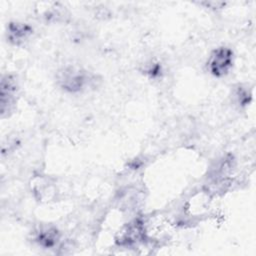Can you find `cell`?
<instances>
[{
	"instance_id": "obj_1",
	"label": "cell",
	"mask_w": 256,
	"mask_h": 256,
	"mask_svg": "<svg viewBox=\"0 0 256 256\" xmlns=\"http://www.w3.org/2000/svg\"><path fill=\"white\" fill-rule=\"evenodd\" d=\"M57 79L59 85L68 92L81 91L89 81L86 71L75 66L62 68L57 74Z\"/></svg>"
},
{
	"instance_id": "obj_2",
	"label": "cell",
	"mask_w": 256,
	"mask_h": 256,
	"mask_svg": "<svg viewBox=\"0 0 256 256\" xmlns=\"http://www.w3.org/2000/svg\"><path fill=\"white\" fill-rule=\"evenodd\" d=\"M233 65V52L227 47L214 50L208 60V69L216 77L226 75Z\"/></svg>"
},
{
	"instance_id": "obj_3",
	"label": "cell",
	"mask_w": 256,
	"mask_h": 256,
	"mask_svg": "<svg viewBox=\"0 0 256 256\" xmlns=\"http://www.w3.org/2000/svg\"><path fill=\"white\" fill-rule=\"evenodd\" d=\"M15 93L16 83L11 76H3L1 80V92H0V103H1V114L4 116L5 113L10 112L15 104Z\"/></svg>"
},
{
	"instance_id": "obj_4",
	"label": "cell",
	"mask_w": 256,
	"mask_h": 256,
	"mask_svg": "<svg viewBox=\"0 0 256 256\" xmlns=\"http://www.w3.org/2000/svg\"><path fill=\"white\" fill-rule=\"evenodd\" d=\"M32 28L25 23L13 22L8 25L7 36L10 42L18 45L26 41L32 34Z\"/></svg>"
},
{
	"instance_id": "obj_5",
	"label": "cell",
	"mask_w": 256,
	"mask_h": 256,
	"mask_svg": "<svg viewBox=\"0 0 256 256\" xmlns=\"http://www.w3.org/2000/svg\"><path fill=\"white\" fill-rule=\"evenodd\" d=\"M58 239L59 233L55 228L52 227L41 228L36 233V241L39 245L45 248H51L56 245Z\"/></svg>"
}]
</instances>
